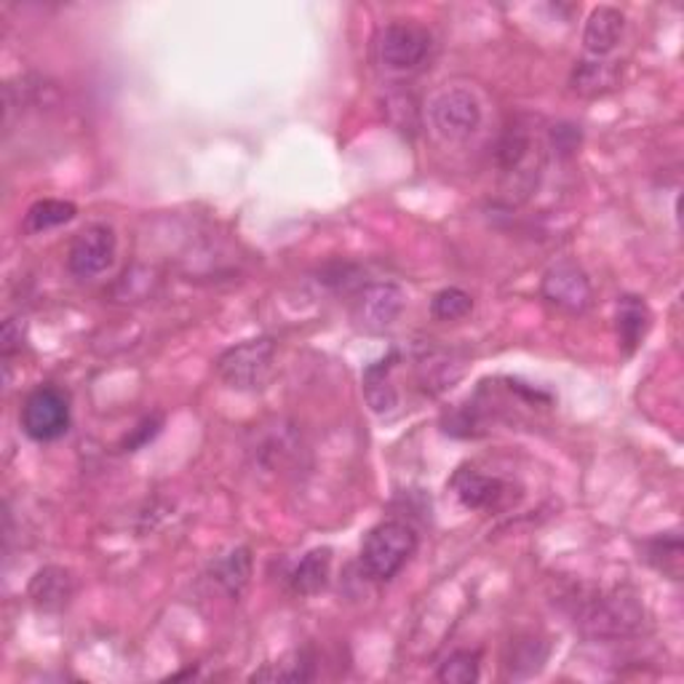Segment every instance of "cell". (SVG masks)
I'll list each match as a JSON object with an SVG mask.
<instances>
[{"instance_id": "9c48e42d", "label": "cell", "mask_w": 684, "mask_h": 684, "mask_svg": "<svg viewBox=\"0 0 684 684\" xmlns=\"http://www.w3.org/2000/svg\"><path fill=\"white\" fill-rule=\"evenodd\" d=\"M640 623L642 607L636 604L634 596L623 594V591L594 602V607L586 615V626L596 636H626L631 631L640 628Z\"/></svg>"}, {"instance_id": "7c38bea8", "label": "cell", "mask_w": 684, "mask_h": 684, "mask_svg": "<svg viewBox=\"0 0 684 684\" xmlns=\"http://www.w3.org/2000/svg\"><path fill=\"white\" fill-rule=\"evenodd\" d=\"M623 28H626V17L613 6H599V9L591 11L586 30H583V43H586L588 54H594L596 59L609 54L621 43Z\"/></svg>"}, {"instance_id": "9a60e30c", "label": "cell", "mask_w": 684, "mask_h": 684, "mask_svg": "<svg viewBox=\"0 0 684 684\" xmlns=\"http://www.w3.org/2000/svg\"><path fill=\"white\" fill-rule=\"evenodd\" d=\"M331 569V551L329 548H314L295 564L289 573V588L297 596H314L318 591L327 588Z\"/></svg>"}, {"instance_id": "d4e9b609", "label": "cell", "mask_w": 684, "mask_h": 684, "mask_svg": "<svg viewBox=\"0 0 684 684\" xmlns=\"http://www.w3.org/2000/svg\"><path fill=\"white\" fill-rule=\"evenodd\" d=\"M161 425H163V417H161V415L145 417V420L139 423L135 430H131V436H126L123 449H126V452H135V449H139V447H145V444L152 442V438L158 436V430H161Z\"/></svg>"}, {"instance_id": "ac0fdd59", "label": "cell", "mask_w": 684, "mask_h": 684, "mask_svg": "<svg viewBox=\"0 0 684 684\" xmlns=\"http://www.w3.org/2000/svg\"><path fill=\"white\" fill-rule=\"evenodd\" d=\"M76 215H78L76 204L59 201V198H43V201H36L28 209L24 230H28V234H43V230L59 228V225L70 222V219H76Z\"/></svg>"}, {"instance_id": "e0dca14e", "label": "cell", "mask_w": 684, "mask_h": 684, "mask_svg": "<svg viewBox=\"0 0 684 684\" xmlns=\"http://www.w3.org/2000/svg\"><path fill=\"white\" fill-rule=\"evenodd\" d=\"M211 573H215V581L228 591L230 596H241V591L247 588L249 577H251V554L249 548H236L230 551L228 556H222V559L215 562V567H211Z\"/></svg>"}, {"instance_id": "8992f818", "label": "cell", "mask_w": 684, "mask_h": 684, "mask_svg": "<svg viewBox=\"0 0 684 684\" xmlns=\"http://www.w3.org/2000/svg\"><path fill=\"white\" fill-rule=\"evenodd\" d=\"M404 305H407V295H404V289L398 287V284H369V287L356 297L350 318H354V327L364 331V335H383V331L394 327L398 316L404 314Z\"/></svg>"}, {"instance_id": "3957f363", "label": "cell", "mask_w": 684, "mask_h": 684, "mask_svg": "<svg viewBox=\"0 0 684 684\" xmlns=\"http://www.w3.org/2000/svg\"><path fill=\"white\" fill-rule=\"evenodd\" d=\"M19 420L32 442H57L70 430V398L54 385H41L24 398Z\"/></svg>"}, {"instance_id": "277c9868", "label": "cell", "mask_w": 684, "mask_h": 684, "mask_svg": "<svg viewBox=\"0 0 684 684\" xmlns=\"http://www.w3.org/2000/svg\"><path fill=\"white\" fill-rule=\"evenodd\" d=\"M428 116L438 137L463 142L482 126V105L468 89H444L430 102Z\"/></svg>"}, {"instance_id": "5bb4252c", "label": "cell", "mask_w": 684, "mask_h": 684, "mask_svg": "<svg viewBox=\"0 0 684 684\" xmlns=\"http://www.w3.org/2000/svg\"><path fill=\"white\" fill-rule=\"evenodd\" d=\"M617 340H621V348L626 356H634L636 348H640L644 335L650 329V308L642 297L626 295L621 297L617 303Z\"/></svg>"}, {"instance_id": "ba28073f", "label": "cell", "mask_w": 684, "mask_h": 684, "mask_svg": "<svg viewBox=\"0 0 684 684\" xmlns=\"http://www.w3.org/2000/svg\"><path fill=\"white\" fill-rule=\"evenodd\" d=\"M541 295L548 305L567 310V314H586L591 300H594L588 276L573 262H559L548 268L541 281Z\"/></svg>"}, {"instance_id": "4fadbf2b", "label": "cell", "mask_w": 684, "mask_h": 684, "mask_svg": "<svg viewBox=\"0 0 684 684\" xmlns=\"http://www.w3.org/2000/svg\"><path fill=\"white\" fill-rule=\"evenodd\" d=\"M398 361V354H388L380 361L369 364L364 369V398H367L369 409L375 415H390L398 407V394L390 383V371H394Z\"/></svg>"}, {"instance_id": "7a4b0ae2", "label": "cell", "mask_w": 684, "mask_h": 684, "mask_svg": "<svg viewBox=\"0 0 684 684\" xmlns=\"http://www.w3.org/2000/svg\"><path fill=\"white\" fill-rule=\"evenodd\" d=\"M276 369V343L270 337L238 343L217 358V371L230 388L262 390Z\"/></svg>"}, {"instance_id": "603a6c76", "label": "cell", "mask_w": 684, "mask_h": 684, "mask_svg": "<svg viewBox=\"0 0 684 684\" xmlns=\"http://www.w3.org/2000/svg\"><path fill=\"white\" fill-rule=\"evenodd\" d=\"M460 377V369L452 364L449 356L442 354H428L420 361V380L423 388L430 390V394H436V390H444L447 385H452Z\"/></svg>"}, {"instance_id": "44dd1931", "label": "cell", "mask_w": 684, "mask_h": 684, "mask_svg": "<svg viewBox=\"0 0 684 684\" xmlns=\"http://www.w3.org/2000/svg\"><path fill=\"white\" fill-rule=\"evenodd\" d=\"M529 150H533V137L522 129V126H514L503 135L500 145H497V161L506 171H519L524 161H527Z\"/></svg>"}, {"instance_id": "ffe728a7", "label": "cell", "mask_w": 684, "mask_h": 684, "mask_svg": "<svg viewBox=\"0 0 684 684\" xmlns=\"http://www.w3.org/2000/svg\"><path fill=\"white\" fill-rule=\"evenodd\" d=\"M482 657L476 650H457L438 668V682L444 684H474L479 682Z\"/></svg>"}, {"instance_id": "484cf974", "label": "cell", "mask_w": 684, "mask_h": 684, "mask_svg": "<svg viewBox=\"0 0 684 684\" xmlns=\"http://www.w3.org/2000/svg\"><path fill=\"white\" fill-rule=\"evenodd\" d=\"M24 345V324L22 318H9L3 324V356H14L17 350H22Z\"/></svg>"}, {"instance_id": "8fae6325", "label": "cell", "mask_w": 684, "mask_h": 684, "mask_svg": "<svg viewBox=\"0 0 684 684\" xmlns=\"http://www.w3.org/2000/svg\"><path fill=\"white\" fill-rule=\"evenodd\" d=\"M76 596V581H72L70 569L65 567H43L38 569L30 581V599L43 613H59L70 604Z\"/></svg>"}, {"instance_id": "d6986e66", "label": "cell", "mask_w": 684, "mask_h": 684, "mask_svg": "<svg viewBox=\"0 0 684 684\" xmlns=\"http://www.w3.org/2000/svg\"><path fill=\"white\" fill-rule=\"evenodd\" d=\"M647 562L663 575H671L680 581L682 575V537L676 533L657 535L655 541L647 543Z\"/></svg>"}, {"instance_id": "cb8c5ba5", "label": "cell", "mask_w": 684, "mask_h": 684, "mask_svg": "<svg viewBox=\"0 0 684 684\" xmlns=\"http://www.w3.org/2000/svg\"><path fill=\"white\" fill-rule=\"evenodd\" d=\"M255 682H308L314 680V663L305 655H295V663H268V666L251 674Z\"/></svg>"}, {"instance_id": "52a82bcc", "label": "cell", "mask_w": 684, "mask_h": 684, "mask_svg": "<svg viewBox=\"0 0 684 684\" xmlns=\"http://www.w3.org/2000/svg\"><path fill=\"white\" fill-rule=\"evenodd\" d=\"M116 260V230L110 225H89L72 241L68 251V270L78 278H95Z\"/></svg>"}, {"instance_id": "2e32d148", "label": "cell", "mask_w": 684, "mask_h": 684, "mask_svg": "<svg viewBox=\"0 0 684 684\" xmlns=\"http://www.w3.org/2000/svg\"><path fill=\"white\" fill-rule=\"evenodd\" d=\"M617 83H621V68L615 62H602V59L581 62L569 78V86L581 97H602L617 89Z\"/></svg>"}, {"instance_id": "5b68a950", "label": "cell", "mask_w": 684, "mask_h": 684, "mask_svg": "<svg viewBox=\"0 0 684 684\" xmlns=\"http://www.w3.org/2000/svg\"><path fill=\"white\" fill-rule=\"evenodd\" d=\"M430 51V36L420 24L390 22L377 38V57L390 72H407L420 68Z\"/></svg>"}, {"instance_id": "30bf717a", "label": "cell", "mask_w": 684, "mask_h": 684, "mask_svg": "<svg viewBox=\"0 0 684 684\" xmlns=\"http://www.w3.org/2000/svg\"><path fill=\"white\" fill-rule=\"evenodd\" d=\"M452 489H455L460 506L468 510L497 508L503 497H506V484L497 479V476H487L468 466H463L452 476Z\"/></svg>"}, {"instance_id": "4316f807", "label": "cell", "mask_w": 684, "mask_h": 684, "mask_svg": "<svg viewBox=\"0 0 684 684\" xmlns=\"http://www.w3.org/2000/svg\"><path fill=\"white\" fill-rule=\"evenodd\" d=\"M577 145H581V131L575 129V126H559V129H554V148L564 152H575Z\"/></svg>"}, {"instance_id": "7402d4cb", "label": "cell", "mask_w": 684, "mask_h": 684, "mask_svg": "<svg viewBox=\"0 0 684 684\" xmlns=\"http://www.w3.org/2000/svg\"><path fill=\"white\" fill-rule=\"evenodd\" d=\"M470 308H474V297L457 287L436 291L434 300H430V314H434L438 321H460V318L470 314Z\"/></svg>"}, {"instance_id": "6da1fadb", "label": "cell", "mask_w": 684, "mask_h": 684, "mask_svg": "<svg viewBox=\"0 0 684 684\" xmlns=\"http://www.w3.org/2000/svg\"><path fill=\"white\" fill-rule=\"evenodd\" d=\"M417 533L407 522L388 519L369 529L361 546V569L369 581L388 583L402 573L417 551Z\"/></svg>"}]
</instances>
